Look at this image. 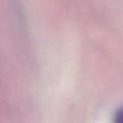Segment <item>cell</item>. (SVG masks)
Here are the masks:
<instances>
[{
  "label": "cell",
  "mask_w": 123,
  "mask_h": 123,
  "mask_svg": "<svg viewBox=\"0 0 123 123\" xmlns=\"http://www.w3.org/2000/svg\"><path fill=\"white\" fill-rule=\"evenodd\" d=\"M114 123H123V107H121L116 112L114 117Z\"/></svg>",
  "instance_id": "6da1fadb"
}]
</instances>
